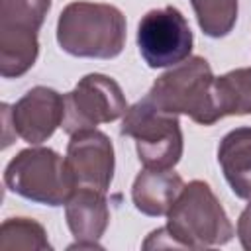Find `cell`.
<instances>
[{"mask_svg": "<svg viewBox=\"0 0 251 251\" xmlns=\"http://www.w3.org/2000/svg\"><path fill=\"white\" fill-rule=\"evenodd\" d=\"M167 247L206 249L233 237V226L218 196L204 180H190L167 212V226L159 227Z\"/></svg>", "mask_w": 251, "mask_h": 251, "instance_id": "obj_1", "label": "cell"}, {"mask_svg": "<svg viewBox=\"0 0 251 251\" xmlns=\"http://www.w3.org/2000/svg\"><path fill=\"white\" fill-rule=\"evenodd\" d=\"M57 41L73 57L114 59L126 45V16L104 2H71L57 20Z\"/></svg>", "mask_w": 251, "mask_h": 251, "instance_id": "obj_2", "label": "cell"}, {"mask_svg": "<svg viewBox=\"0 0 251 251\" xmlns=\"http://www.w3.org/2000/svg\"><path fill=\"white\" fill-rule=\"evenodd\" d=\"M214 73L204 57H188L163 73L147 92V98L169 114H184L200 126H212L220 118L214 96Z\"/></svg>", "mask_w": 251, "mask_h": 251, "instance_id": "obj_3", "label": "cell"}, {"mask_svg": "<svg viewBox=\"0 0 251 251\" xmlns=\"http://www.w3.org/2000/svg\"><path fill=\"white\" fill-rule=\"evenodd\" d=\"M4 184L14 194L47 206H63L76 188L67 159L49 147L22 149L6 165Z\"/></svg>", "mask_w": 251, "mask_h": 251, "instance_id": "obj_4", "label": "cell"}, {"mask_svg": "<svg viewBox=\"0 0 251 251\" xmlns=\"http://www.w3.org/2000/svg\"><path fill=\"white\" fill-rule=\"evenodd\" d=\"M135 139L137 157L145 169H173L182 157V129L176 114L157 108L147 96L127 108L120 127Z\"/></svg>", "mask_w": 251, "mask_h": 251, "instance_id": "obj_5", "label": "cell"}, {"mask_svg": "<svg viewBox=\"0 0 251 251\" xmlns=\"http://www.w3.org/2000/svg\"><path fill=\"white\" fill-rule=\"evenodd\" d=\"M51 0H0V75L18 78L37 61V31Z\"/></svg>", "mask_w": 251, "mask_h": 251, "instance_id": "obj_6", "label": "cell"}, {"mask_svg": "<svg viewBox=\"0 0 251 251\" xmlns=\"http://www.w3.org/2000/svg\"><path fill=\"white\" fill-rule=\"evenodd\" d=\"M127 112V102L122 86L100 73L82 76L76 86L65 94V118L63 131L73 135L80 129L96 127L98 124H110Z\"/></svg>", "mask_w": 251, "mask_h": 251, "instance_id": "obj_7", "label": "cell"}, {"mask_svg": "<svg viewBox=\"0 0 251 251\" xmlns=\"http://www.w3.org/2000/svg\"><path fill=\"white\" fill-rule=\"evenodd\" d=\"M192 31L175 6L149 10L137 25V47L151 69L175 67L190 57Z\"/></svg>", "mask_w": 251, "mask_h": 251, "instance_id": "obj_8", "label": "cell"}, {"mask_svg": "<svg viewBox=\"0 0 251 251\" xmlns=\"http://www.w3.org/2000/svg\"><path fill=\"white\" fill-rule=\"evenodd\" d=\"M67 165L76 186L108 192L114 178V145L94 127L75 131L67 145Z\"/></svg>", "mask_w": 251, "mask_h": 251, "instance_id": "obj_9", "label": "cell"}, {"mask_svg": "<svg viewBox=\"0 0 251 251\" xmlns=\"http://www.w3.org/2000/svg\"><path fill=\"white\" fill-rule=\"evenodd\" d=\"M12 129L29 145L47 141L65 118V96L47 86L29 88L12 108Z\"/></svg>", "mask_w": 251, "mask_h": 251, "instance_id": "obj_10", "label": "cell"}, {"mask_svg": "<svg viewBox=\"0 0 251 251\" xmlns=\"http://www.w3.org/2000/svg\"><path fill=\"white\" fill-rule=\"evenodd\" d=\"M104 194L106 192L94 188L76 186L65 202L67 226L76 239L69 249H102L98 239L110 224V210Z\"/></svg>", "mask_w": 251, "mask_h": 251, "instance_id": "obj_11", "label": "cell"}, {"mask_svg": "<svg viewBox=\"0 0 251 251\" xmlns=\"http://www.w3.org/2000/svg\"><path fill=\"white\" fill-rule=\"evenodd\" d=\"M182 186L180 175L171 169H145L133 180L131 200L145 216H167Z\"/></svg>", "mask_w": 251, "mask_h": 251, "instance_id": "obj_12", "label": "cell"}, {"mask_svg": "<svg viewBox=\"0 0 251 251\" xmlns=\"http://www.w3.org/2000/svg\"><path fill=\"white\" fill-rule=\"evenodd\" d=\"M218 163L233 194L251 200V127H235L222 137Z\"/></svg>", "mask_w": 251, "mask_h": 251, "instance_id": "obj_13", "label": "cell"}, {"mask_svg": "<svg viewBox=\"0 0 251 251\" xmlns=\"http://www.w3.org/2000/svg\"><path fill=\"white\" fill-rule=\"evenodd\" d=\"M214 96L220 118L251 114V67L233 69L216 76Z\"/></svg>", "mask_w": 251, "mask_h": 251, "instance_id": "obj_14", "label": "cell"}, {"mask_svg": "<svg viewBox=\"0 0 251 251\" xmlns=\"http://www.w3.org/2000/svg\"><path fill=\"white\" fill-rule=\"evenodd\" d=\"M51 249L45 227L31 218H8L0 226V251Z\"/></svg>", "mask_w": 251, "mask_h": 251, "instance_id": "obj_15", "label": "cell"}, {"mask_svg": "<svg viewBox=\"0 0 251 251\" xmlns=\"http://www.w3.org/2000/svg\"><path fill=\"white\" fill-rule=\"evenodd\" d=\"M200 29L210 37L227 35L237 22V0H190Z\"/></svg>", "mask_w": 251, "mask_h": 251, "instance_id": "obj_16", "label": "cell"}, {"mask_svg": "<svg viewBox=\"0 0 251 251\" xmlns=\"http://www.w3.org/2000/svg\"><path fill=\"white\" fill-rule=\"evenodd\" d=\"M237 237L243 249L251 251V200L237 220Z\"/></svg>", "mask_w": 251, "mask_h": 251, "instance_id": "obj_17", "label": "cell"}]
</instances>
